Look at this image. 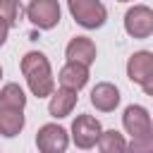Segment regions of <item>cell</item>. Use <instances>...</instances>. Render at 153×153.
<instances>
[{"label": "cell", "mask_w": 153, "mask_h": 153, "mask_svg": "<svg viewBox=\"0 0 153 153\" xmlns=\"http://www.w3.org/2000/svg\"><path fill=\"white\" fill-rule=\"evenodd\" d=\"M117 2H129V0H117Z\"/></svg>", "instance_id": "obj_21"}, {"label": "cell", "mask_w": 153, "mask_h": 153, "mask_svg": "<svg viewBox=\"0 0 153 153\" xmlns=\"http://www.w3.org/2000/svg\"><path fill=\"white\" fill-rule=\"evenodd\" d=\"M122 124H124L127 134H131V141H139V139H146V136L153 134L151 115L141 105H127L124 115H122Z\"/></svg>", "instance_id": "obj_3"}, {"label": "cell", "mask_w": 153, "mask_h": 153, "mask_svg": "<svg viewBox=\"0 0 153 153\" xmlns=\"http://www.w3.org/2000/svg\"><path fill=\"white\" fill-rule=\"evenodd\" d=\"M127 76L134 84H146L153 76V53L151 50H139L127 60Z\"/></svg>", "instance_id": "obj_8"}, {"label": "cell", "mask_w": 153, "mask_h": 153, "mask_svg": "<svg viewBox=\"0 0 153 153\" xmlns=\"http://www.w3.org/2000/svg\"><path fill=\"white\" fill-rule=\"evenodd\" d=\"M0 79H2V67H0Z\"/></svg>", "instance_id": "obj_20"}, {"label": "cell", "mask_w": 153, "mask_h": 153, "mask_svg": "<svg viewBox=\"0 0 153 153\" xmlns=\"http://www.w3.org/2000/svg\"><path fill=\"white\" fill-rule=\"evenodd\" d=\"M22 129H24V115H22V110L0 105V134L7 136V139H12Z\"/></svg>", "instance_id": "obj_13"}, {"label": "cell", "mask_w": 153, "mask_h": 153, "mask_svg": "<svg viewBox=\"0 0 153 153\" xmlns=\"http://www.w3.org/2000/svg\"><path fill=\"white\" fill-rule=\"evenodd\" d=\"M0 17L10 26H17L22 19V2L19 0H0Z\"/></svg>", "instance_id": "obj_16"}, {"label": "cell", "mask_w": 153, "mask_h": 153, "mask_svg": "<svg viewBox=\"0 0 153 153\" xmlns=\"http://www.w3.org/2000/svg\"><path fill=\"white\" fill-rule=\"evenodd\" d=\"M69 14L84 29H100L108 19V10L100 0H67Z\"/></svg>", "instance_id": "obj_2"}, {"label": "cell", "mask_w": 153, "mask_h": 153, "mask_svg": "<svg viewBox=\"0 0 153 153\" xmlns=\"http://www.w3.org/2000/svg\"><path fill=\"white\" fill-rule=\"evenodd\" d=\"M98 148H100V153H127V141H124V136L120 134V131H115V129H108V131H103L100 134V139H98Z\"/></svg>", "instance_id": "obj_14"}, {"label": "cell", "mask_w": 153, "mask_h": 153, "mask_svg": "<svg viewBox=\"0 0 153 153\" xmlns=\"http://www.w3.org/2000/svg\"><path fill=\"white\" fill-rule=\"evenodd\" d=\"M91 103H93V108L100 110V112L115 110V108L120 105V91H117V86H112V84H108V81L96 84L93 91H91Z\"/></svg>", "instance_id": "obj_10"}, {"label": "cell", "mask_w": 153, "mask_h": 153, "mask_svg": "<svg viewBox=\"0 0 153 153\" xmlns=\"http://www.w3.org/2000/svg\"><path fill=\"white\" fill-rule=\"evenodd\" d=\"M36 146L41 153H65L69 146V136L60 124H43L36 134Z\"/></svg>", "instance_id": "obj_7"}, {"label": "cell", "mask_w": 153, "mask_h": 153, "mask_svg": "<svg viewBox=\"0 0 153 153\" xmlns=\"http://www.w3.org/2000/svg\"><path fill=\"white\" fill-rule=\"evenodd\" d=\"M74 105H76V91H72V88H57L53 96H50V103H48V112L53 115V117H67L72 110H74Z\"/></svg>", "instance_id": "obj_12"}, {"label": "cell", "mask_w": 153, "mask_h": 153, "mask_svg": "<svg viewBox=\"0 0 153 153\" xmlns=\"http://www.w3.org/2000/svg\"><path fill=\"white\" fill-rule=\"evenodd\" d=\"M67 60L69 62H81V65H93L96 62V45L91 38L86 36H74L69 43H67Z\"/></svg>", "instance_id": "obj_9"}, {"label": "cell", "mask_w": 153, "mask_h": 153, "mask_svg": "<svg viewBox=\"0 0 153 153\" xmlns=\"http://www.w3.org/2000/svg\"><path fill=\"white\" fill-rule=\"evenodd\" d=\"M124 31L131 38H148L153 33V10L146 5H134L124 14Z\"/></svg>", "instance_id": "obj_4"}, {"label": "cell", "mask_w": 153, "mask_h": 153, "mask_svg": "<svg viewBox=\"0 0 153 153\" xmlns=\"http://www.w3.org/2000/svg\"><path fill=\"white\" fill-rule=\"evenodd\" d=\"M0 105L24 110V105H26V96H24L22 86H19V84H5V86L0 88Z\"/></svg>", "instance_id": "obj_15"}, {"label": "cell", "mask_w": 153, "mask_h": 153, "mask_svg": "<svg viewBox=\"0 0 153 153\" xmlns=\"http://www.w3.org/2000/svg\"><path fill=\"white\" fill-rule=\"evenodd\" d=\"M60 84L65 86V88H72V91H79V88H84L86 86V81H88V67L86 65H81V62H69L67 60V65L60 69Z\"/></svg>", "instance_id": "obj_11"}, {"label": "cell", "mask_w": 153, "mask_h": 153, "mask_svg": "<svg viewBox=\"0 0 153 153\" xmlns=\"http://www.w3.org/2000/svg\"><path fill=\"white\" fill-rule=\"evenodd\" d=\"M141 88H143V93H146V96H153V76H151L146 84H141Z\"/></svg>", "instance_id": "obj_19"}, {"label": "cell", "mask_w": 153, "mask_h": 153, "mask_svg": "<svg viewBox=\"0 0 153 153\" xmlns=\"http://www.w3.org/2000/svg\"><path fill=\"white\" fill-rule=\"evenodd\" d=\"M26 17L38 29H53L60 22V5L57 0H31L26 7Z\"/></svg>", "instance_id": "obj_6"}, {"label": "cell", "mask_w": 153, "mask_h": 153, "mask_svg": "<svg viewBox=\"0 0 153 153\" xmlns=\"http://www.w3.org/2000/svg\"><path fill=\"white\" fill-rule=\"evenodd\" d=\"M127 153H153V134L139 141H131V146L127 148Z\"/></svg>", "instance_id": "obj_17"}, {"label": "cell", "mask_w": 153, "mask_h": 153, "mask_svg": "<svg viewBox=\"0 0 153 153\" xmlns=\"http://www.w3.org/2000/svg\"><path fill=\"white\" fill-rule=\"evenodd\" d=\"M103 129H100V122L93 117V115H76V120L72 122V141L79 146V148H91L98 143Z\"/></svg>", "instance_id": "obj_5"}, {"label": "cell", "mask_w": 153, "mask_h": 153, "mask_svg": "<svg viewBox=\"0 0 153 153\" xmlns=\"http://www.w3.org/2000/svg\"><path fill=\"white\" fill-rule=\"evenodd\" d=\"M22 74L26 76V84H29L33 96H38V98L53 96L55 79H53V72H50V62L43 53H38V50L26 53L22 57Z\"/></svg>", "instance_id": "obj_1"}, {"label": "cell", "mask_w": 153, "mask_h": 153, "mask_svg": "<svg viewBox=\"0 0 153 153\" xmlns=\"http://www.w3.org/2000/svg\"><path fill=\"white\" fill-rule=\"evenodd\" d=\"M7 31H10V24H7V22L0 17V45L7 41Z\"/></svg>", "instance_id": "obj_18"}]
</instances>
